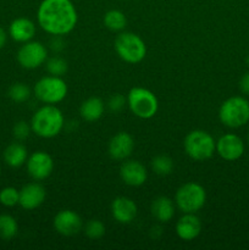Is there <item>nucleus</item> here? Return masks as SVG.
Masks as SVG:
<instances>
[{
    "mask_svg": "<svg viewBox=\"0 0 249 250\" xmlns=\"http://www.w3.org/2000/svg\"><path fill=\"white\" fill-rule=\"evenodd\" d=\"M9 34L15 42L26 43L33 39L36 34V24L26 17H19L14 20L9 27Z\"/></svg>",
    "mask_w": 249,
    "mask_h": 250,
    "instance_id": "nucleus-18",
    "label": "nucleus"
},
{
    "mask_svg": "<svg viewBox=\"0 0 249 250\" xmlns=\"http://www.w3.org/2000/svg\"><path fill=\"white\" fill-rule=\"evenodd\" d=\"M120 177L129 187H141L148 178L145 166L137 160L124 161L120 167Z\"/></svg>",
    "mask_w": 249,
    "mask_h": 250,
    "instance_id": "nucleus-13",
    "label": "nucleus"
},
{
    "mask_svg": "<svg viewBox=\"0 0 249 250\" xmlns=\"http://www.w3.org/2000/svg\"><path fill=\"white\" fill-rule=\"evenodd\" d=\"M54 229L62 236H75L82 229V219L72 210H61L54 217Z\"/></svg>",
    "mask_w": 249,
    "mask_h": 250,
    "instance_id": "nucleus-12",
    "label": "nucleus"
},
{
    "mask_svg": "<svg viewBox=\"0 0 249 250\" xmlns=\"http://www.w3.org/2000/svg\"><path fill=\"white\" fill-rule=\"evenodd\" d=\"M20 202V190L14 187H5L0 190V204L6 208H14Z\"/></svg>",
    "mask_w": 249,
    "mask_h": 250,
    "instance_id": "nucleus-27",
    "label": "nucleus"
},
{
    "mask_svg": "<svg viewBox=\"0 0 249 250\" xmlns=\"http://www.w3.org/2000/svg\"><path fill=\"white\" fill-rule=\"evenodd\" d=\"M247 62H248V65H249V56H248V58H247Z\"/></svg>",
    "mask_w": 249,
    "mask_h": 250,
    "instance_id": "nucleus-34",
    "label": "nucleus"
},
{
    "mask_svg": "<svg viewBox=\"0 0 249 250\" xmlns=\"http://www.w3.org/2000/svg\"><path fill=\"white\" fill-rule=\"evenodd\" d=\"M248 142H249V136H248Z\"/></svg>",
    "mask_w": 249,
    "mask_h": 250,
    "instance_id": "nucleus-36",
    "label": "nucleus"
},
{
    "mask_svg": "<svg viewBox=\"0 0 249 250\" xmlns=\"http://www.w3.org/2000/svg\"><path fill=\"white\" fill-rule=\"evenodd\" d=\"M105 110L104 102L98 97L88 98L82 103L80 107V114L84 121L94 122L103 116Z\"/></svg>",
    "mask_w": 249,
    "mask_h": 250,
    "instance_id": "nucleus-20",
    "label": "nucleus"
},
{
    "mask_svg": "<svg viewBox=\"0 0 249 250\" xmlns=\"http://www.w3.org/2000/svg\"><path fill=\"white\" fill-rule=\"evenodd\" d=\"M216 151L224 160H238L244 153V143L236 134H224L216 142Z\"/></svg>",
    "mask_w": 249,
    "mask_h": 250,
    "instance_id": "nucleus-11",
    "label": "nucleus"
},
{
    "mask_svg": "<svg viewBox=\"0 0 249 250\" xmlns=\"http://www.w3.org/2000/svg\"><path fill=\"white\" fill-rule=\"evenodd\" d=\"M117 55L128 63H138L145 58L146 46L143 39L132 32H121L115 39Z\"/></svg>",
    "mask_w": 249,
    "mask_h": 250,
    "instance_id": "nucleus-7",
    "label": "nucleus"
},
{
    "mask_svg": "<svg viewBox=\"0 0 249 250\" xmlns=\"http://www.w3.org/2000/svg\"><path fill=\"white\" fill-rule=\"evenodd\" d=\"M219 119L229 128H238L249 121V102L243 97L225 100L219 110Z\"/></svg>",
    "mask_w": 249,
    "mask_h": 250,
    "instance_id": "nucleus-4",
    "label": "nucleus"
},
{
    "mask_svg": "<svg viewBox=\"0 0 249 250\" xmlns=\"http://www.w3.org/2000/svg\"><path fill=\"white\" fill-rule=\"evenodd\" d=\"M239 89L242 90V93L249 95V72L243 75V77L239 81Z\"/></svg>",
    "mask_w": 249,
    "mask_h": 250,
    "instance_id": "nucleus-32",
    "label": "nucleus"
},
{
    "mask_svg": "<svg viewBox=\"0 0 249 250\" xmlns=\"http://www.w3.org/2000/svg\"><path fill=\"white\" fill-rule=\"evenodd\" d=\"M175 202L183 214H195L207 202V192L204 187L197 182H187L181 186L175 195Z\"/></svg>",
    "mask_w": 249,
    "mask_h": 250,
    "instance_id": "nucleus-6",
    "label": "nucleus"
},
{
    "mask_svg": "<svg viewBox=\"0 0 249 250\" xmlns=\"http://www.w3.org/2000/svg\"><path fill=\"white\" fill-rule=\"evenodd\" d=\"M151 170L158 176H167L173 170V160L167 155H158L151 160Z\"/></svg>",
    "mask_w": 249,
    "mask_h": 250,
    "instance_id": "nucleus-24",
    "label": "nucleus"
},
{
    "mask_svg": "<svg viewBox=\"0 0 249 250\" xmlns=\"http://www.w3.org/2000/svg\"><path fill=\"white\" fill-rule=\"evenodd\" d=\"M104 24L112 32L124 31L127 24V19L124 12L120 10H110L105 14Z\"/></svg>",
    "mask_w": 249,
    "mask_h": 250,
    "instance_id": "nucleus-22",
    "label": "nucleus"
},
{
    "mask_svg": "<svg viewBox=\"0 0 249 250\" xmlns=\"http://www.w3.org/2000/svg\"><path fill=\"white\" fill-rule=\"evenodd\" d=\"M134 149V141L127 132H119L109 142V154L114 160H126Z\"/></svg>",
    "mask_w": 249,
    "mask_h": 250,
    "instance_id": "nucleus-15",
    "label": "nucleus"
},
{
    "mask_svg": "<svg viewBox=\"0 0 249 250\" xmlns=\"http://www.w3.org/2000/svg\"><path fill=\"white\" fill-rule=\"evenodd\" d=\"M6 41H7V34L6 32L4 31V29L0 27V49H2L5 46V44H6Z\"/></svg>",
    "mask_w": 249,
    "mask_h": 250,
    "instance_id": "nucleus-33",
    "label": "nucleus"
},
{
    "mask_svg": "<svg viewBox=\"0 0 249 250\" xmlns=\"http://www.w3.org/2000/svg\"><path fill=\"white\" fill-rule=\"evenodd\" d=\"M33 92L39 102L55 105L62 102L67 95V84L59 76H45L36 83Z\"/></svg>",
    "mask_w": 249,
    "mask_h": 250,
    "instance_id": "nucleus-8",
    "label": "nucleus"
},
{
    "mask_svg": "<svg viewBox=\"0 0 249 250\" xmlns=\"http://www.w3.org/2000/svg\"><path fill=\"white\" fill-rule=\"evenodd\" d=\"M65 117L55 105L45 104L39 107L31 120L32 132L42 138H54L63 128Z\"/></svg>",
    "mask_w": 249,
    "mask_h": 250,
    "instance_id": "nucleus-2",
    "label": "nucleus"
},
{
    "mask_svg": "<svg viewBox=\"0 0 249 250\" xmlns=\"http://www.w3.org/2000/svg\"><path fill=\"white\" fill-rule=\"evenodd\" d=\"M48 59V50L41 42H26L19 49L17 61L27 70H34L43 65Z\"/></svg>",
    "mask_w": 249,
    "mask_h": 250,
    "instance_id": "nucleus-9",
    "label": "nucleus"
},
{
    "mask_svg": "<svg viewBox=\"0 0 249 250\" xmlns=\"http://www.w3.org/2000/svg\"><path fill=\"white\" fill-rule=\"evenodd\" d=\"M46 71L50 73L51 76H59L61 77L67 72V62L65 59L60 58V56H53V58L46 60Z\"/></svg>",
    "mask_w": 249,
    "mask_h": 250,
    "instance_id": "nucleus-26",
    "label": "nucleus"
},
{
    "mask_svg": "<svg viewBox=\"0 0 249 250\" xmlns=\"http://www.w3.org/2000/svg\"><path fill=\"white\" fill-rule=\"evenodd\" d=\"M27 172L34 181H43L51 175L54 170L53 158L45 151H36L26 161Z\"/></svg>",
    "mask_w": 249,
    "mask_h": 250,
    "instance_id": "nucleus-10",
    "label": "nucleus"
},
{
    "mask_svg": "<svg viewBox=\"0 0 249 250\" xmlns=\"http://www.w3.org/2000/svg\"><path fill=\"white\" fill-rule=\"evenodd\" d=\"M150 211L156 221L166 224V222L171 221L172 217L175 216V205L170 198L158 197L151 203Z\"/></svg>",
    "mask_w": 249,
    "mask_h": 250,
    "instance_id": "nucleus-19",
    "label": "nucleus"
},
{
    "mask_svg": "<svg viewBox=\"0 0 249 250\" xmlns=\"http://www.w3.org/2000/svg\"><path fill=\"white\" fill-rule=\"evenodd\" d=\"M38 23L51 36H65L76 27L77 11L71 0H43L37 11Z\"/></svg>",
    "mask_w": 249,
    "mask_h": 250,
    "instance_id": "nucleus-1",
    "label": "nucleus"
},
{
    "mask_svg": "<svg viewBox=\"0 0 249 250\" xmlns=\"http://www.w3.org/2000/svg\"><path fill=\"white\" fill-rule=\"evenodd\" d=\"M0 175H1V165H0Z\"/></svg>",
    "mask_w": 249,
    "mask_h": 250,
    "instance_id": "nucleus-35",
    "label": "nucleus"
},
{
    "mask_svg": "<svg viewBox=\"0 0 249 250\" xmlns=\"http://www.w3.org/2000/svg\"><path fill=\"white\" fill-rule=\"evenodd\" d=\"M61 37L62 36H54L53 39L50 41V43H49L50 49L53 51H55V53H59V51H61L63 48H65V42L62 41Z\"/></svg>",
    "mask_w": 249,
    "mask_h": 250,
    "instance_id": "nucleus-31",
    "label": "nucleus"
},
{
    "mask_svg": "<svg viewBox=\"0 0 249 250\" xmlns=\"http://www.w3.org/2000/svg\"><path fill=\"white\" fill-rule=\"evenodd\" d=\"M200 232H202V222L195 214L187 212L176 224V233L182 241H193L199 236Z\"/></svg>",
    "mask_w": 249,
    "mask_h": 250,
    "instance_id": "nucleus-17",
    "label": "nucleus"
},
{
    "mask_svg": "<svg viewBox=\"0 0 249 250\" xmlns=\"http://www.w3.org/2000/svg\"><path fill=\"white\" fill-rule=\"evenodd\" d=\"M27 159L28 153L26 146L21 143H11L4 150V161L10 167H21L23 164H26Z\"/></svg>",
    "mask_w": 249,
    "mask_h": 250,
    "instance_id": "nucleus-21",
    "label": "nucleus"
},
{
    "mask_svg": "<svg viewBox=\"0 0 249 250\" xmlns=\"http://www.w3.org/2000/svg\"><path fill=\"white\" fill-rule=\"evenodd\" d=\"M32 131L31 125L27 124L26 121H19L15 124L14 128H12V133L17 141H24L29 137Z\"/></svg>",
    "mask_w": 249,
    "mask_h": 250,
    "instance_id": "nucleus-29",
    "label": "nucleus"
},
{
    "mask_svg": "<svg viewBox=\"0 0 249 250\" xmlns=\"http://www.w3.org/2000/svg\"><path fill=\"white\" fill-rule=\"evenodd\" d=\"M46 197L45 188L41 183H28L20 190L19 204L24 210H34L41 207Z\"/></svg>",
    "mask_w": 249,
    "mask_h": 250,
    "instance_id": "nucleus-14",
    "label": "nucleus"
},
{
    "mask_svg": "<svg viewBox=\"0 0 249 250\" xmlns=\"http://www.w3.org/2000/svg\"><path fill=\"white\" fill-rule=\"evenodd\" d=\"M124 104H126V98L122 94H115L110 98L107 106L112 112H119L124 109Z\"/></svg>",
    "mask_w": 249,
    "mask_h": 250,
    "instance_id": "nucleus-30",
    "label": "nucleus"
},
{
    "mask_svg": "<svg viewBox=\"0 0 249 250\" xmlns=\"http://www.w3.org/2000/svg\"><path fill=\"white\" fill-rule=\"evenodd\" d=\"M185 151L195 161L208 160L216 150V142L210 133L203 129H195L186 136L183 142Z\"/></svg>",
    "mask_w": 249,
    "mask_h": 250,
    "instance_id": "nucleus-3",
    "label": "nucleus"
},
{
    "mask_svg": "<svg viewBox=\"0 0 249 250\" xmlns=\"http://www.w3.org/2000/svg\"><path fill=\"white\" fill-rule=\"evenodd\" d=\"M17 222L11 215H0V238L4 241H10L17 234Z\"/></svg>",
    "mask_w": 249,
    "mask_h": 250,
    "instance_id": "nucleus-23",
    "label": "nucleus"
},
{
    "mask_svg": "<svg viewBox=\"0 0 249 250\" xmlns=\"http://www.w3.org/2000/svg\"><path fill=\"white\" fill-rule=\"evenodd\" d=\"M7 95L15 103H24L31 97V89L24 83H15L7 90Z\"/></svg>",
    "mask_w": 249,
    "mask_h": 250,
    "instance_id": "nucleus-25",
    "label": "nucleus"
},
{
    "mask_svg": "<svg viewBox=\"0 0 249 250\" xmlns=\"http://www.w3.org/2000/svg\"><path fill=\"white\" fill-rule=\"evenodd\" d=\"M137 212H138V209H137L136 203L127 197H119L111 203L112 217L119 224H131L136 219Z\"/></svg>",
    "mask_w": 249,
    "mask_h": 250,
    "instance_id": "nucleus-16",
    "label": "nucleus"
},
{
    "mask_svg": "<svg viewBox=\"0 0 249 250\" xmlns=\"http://www.w3.org/2000/svg\"><path fill=\"white\" fill-rule=\"evenodd\" d=\"M84 232L88 238L99 239L105 234V226L99 220H90L85 225Z\"/></svg>",
    "mask_w": 249,
    "mask_h": 250,
    "instance_id": "nucleus-28",
    "label": "nucleus"
},
{
    "mask_svg": "<svg viewBox=\"0 0 249 250\" xmlns=\"http://www.w3.org/2000/svg\"><path fill=\"white\" fill-rule=\"evenodd\" d=\"M127 104L134 116L143 120L155 116L159 109L158 98L153 92L143 87H134L129 90Z\"/></svg>",
    "mask_w": 249,
    "mask_h": 250,
    "instance_id": "nucleus-5",
    "label": "nucleus"
}]
</instances>
